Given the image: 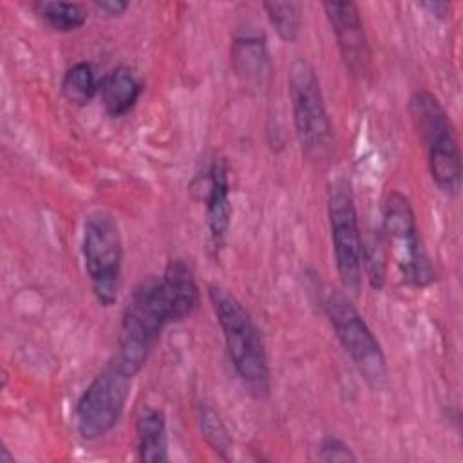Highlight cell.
Segmentation results:
<instances>
[{"instance_id": "cell-20", "label": "cell", "mask_w": 463, "mask_h": 463, "mask_svg": "<svg viewBox=\"0 0 463 463\" xmlns=\"http://www.w3.org/2000/svg\"><path fill=\"white\" fill-rule=\"evenodd\" d=\"M362 268L369 284L374 289H382L387 277V246L383 237L376 233L367 239L362 237Z\"/></svg>"}, {"instance_id": "cell-11", "label": "cell", "mask_w": 463, "mask_h": 463, "mask_svg": "<svg viewBox=\"0 0 463 463\" xmlns=\"http://www.w3.org/2000/svg\"><path fill=\"white\" fill-rule=\"evenodd\" d=\"M206 228L212 250L219 253L230 232L232 222V201H230V179L228 165L222 157H213L206 175Z\"/></svg>"}, {"instance_id": "cell-16", "label": "cell", "mask_w": 463, "mask_h": 463, "mask_svg": "<svg viewBox=\"0 0 463 463\" xmlns=\"http://www.w3.org/2000/svg\"><path fill=\"white\" fill-rule=\"evenodd\" d=\"M33 9L43 20V24L56 33H72L83 27L89 16L85 5L76 2L38 0L33 4Z\"/></svg>"}, {"instance_id": "cell-12", "label": "cell", "mask_w": 463, "mask_h": 463, "mask_svg": "<svg viewBox=\"0 0 463 463\" xmlns=\"http://www.w3.org/2000/svg\"><path fill=\"white\" fill-rule=\"evenodd\" d=\"M230 61L244 85L253 89L266 85L269 78V52L262 34L255 31L237 34L230 47Z\"/></svg>"}, {"instance_id": "cell-13", "label": "cell", "mask_w": 463, "mask_h": 463, "mask_svg": "<svg viewBox=\"0 0 463 463\" xmlns=\"http://www.w3.org/2000/svg\"><path fill=\"white\" fill-rule=\"evenodd\" d=\"M159 280L174 324L186 320L199 304V288L192 266L184 259H172L159 275Z\"/></svg>"}, {"instance_id": "cell-19", "label": "cell", "mask_w": 463, "mask_h": 463, "mask_svg": "<svg viewBox=\"0 0 463 463\" xmlns=\"http://www.w3.org/2000/svg\"><path fill=\"white\" fill-rule=\"evenodd\" d=\"M262 9L282 42H295L302 27V11L297 2H264Z\"/></svg>"}, {"instance_id": "cell-17", "label": "cell", "mask_w": 463, "mask_h": 463, "mask_svg": "<svg viewBox=\"0 0 463 463\" xmlns=\"http://www.w3.org/2000/svg\"><path fill=\"white\" fill-rule=\"evenodd\" d=\"M99 81L89 61H76L61 78V94L72 105H89L99 92Z\"/></svg>"}, {"instance_id": "cell-4", "label": "cell", "mask_w": 463, "mask_h": 463, "mask_svg": "<svg viewBox=\"0 0 463 463\" xmlns=\"http://www.w3.org/2000/svg\"><path fill=\"white\" fill-rule=\"evenodd\" d=\"M288 94L302 154L315 163L327 161L335 148L333 125L318 74L309 60L297 58L291 61L288 69Z\"/></svg>"}, {"instance_id": "cell-15", "label": "cell", "mask_w": 463, "mask_h": 463, "mask_svg": "<svg viewBox=\"0 0 463 463\" xmlns=\"http://www.w3.org/2000/svg\"><path fill=\"white\" fill-rule=\"evenodd\" d=\"M136 452L145 463L168 461L166 416L157 407H145L136 418Z\"/></svg>"}, {"instance_id": "cell-7", "label": "cell", "mask_w": 463, "mask_h": 463, "mask_svg": "<svg viewBox=\"0 0 463 463\" xmlns=\"http://www.w3.org/2000/svg\"><path fill=\"white\" fill-rule=\"evenodd\" d=\"M134 374L114 356L81 392L74 420L78 434L94 441L107 436L121 420Z\"/></svg>"}, {"instance_id": "cell-23", "label": "cell", "mask_w": 463, "mask_h": 463, "mask_svg": "<svg viewBox=\"0 0 463 463\" xmlns=\"http://www.w3.org/2000/svg\"><path fill=\"white\" fill-rule=\"evenodd\" d=\"M418 7L425 9L429 14L436 18H447V14H450V9H452V5L447 2H421L418 4Z\"/></svg>"}, {"instance_id": "cell-14", "label": "cell", "mask_w": 463, "mask_h": 463, "mask_svg": "<svg viewBox=\"0 0 463 463\" xmlns=\"http://www.w3.org/2000/svg\"><path fill=\"white\" fill-rule=\"evenodd\" d=\"M143 92V83L137 74L127 67L119 65L112 69L99 85V98L105 112L110 118H121L128 114L137 103Z\"/></svg>"}, {"instance_id": "cell-5", "label": "cell", "mask_w": 463, "mask_h": 463, "mask_svg": "<svg viewBox=\"0 0 463 463\" xmlns=\"http://www.w3.org/2000/svg\"><path fill=\"white\" fill-rule=\"evenodd\" d=\"M382 230L387 251L402 280L412 288L430 286L436 280V268L425 250L414 208L405 194L392 190L385 197Z\"/></svg>"}, {"instance_id": "cell-2", "label": "cell", "mask_w": 463, "mask_h": 463, "mask_svg": "<svg viewBox=\"0 0 463 463\" xmlns=\"http://www.w3.org/2000/svg\"><path fill=\"white\" fill-rule=\"evenodd\" d=\"M409 114L423 141L432 183L443 195L456 199L461 192L463 170L459 141L449 112L436 94L416 89L409 98Z\"/></svg>"}, {"instance_id": "cell-22", "label": "cell", "mask_w": 463, "mask_h": 463, "mask_svg": "<svg viewBox=\"0 0 463 463\" xmlns=\"http://www.w3.org/2000/svg\"><path fill=\"white\" fill-rule=\"evenodd\" d=\"M94 7L105 16H119L128 9V2L123 0H96Z\"/></svg>"}, {"instance_id": "cell-18", "label": "cell", "mask_w": 463, "mask_h": 463, "mask_svg": "<svg viewBox=\"0 0 463 463\" xmlns=\"http://www.w3.org/2000/svg\"><path fill=\"white\" fill-rule=\"evenodd\" d=\"M197 423H199V432L206 441V445L217 456H221L222 459H228V454L232 450V436L222 418L219 416V412L213 407L201 403L197 407Z\"/></svg>"}, {"instance_id": "cell-6", "label": "cell", "mask_w": 463, "mask_h": 463, "mask_svg": "<svg viewBox=\"0 0 463 463\" xmlns=\"http://www.w3.org/2000/svg\"><path fill=\"white\" fill-rule=\"evenodd\" d=\"M81 255L94 298L103 307L114 306L123 282V241L112 213L94 210L85 217Z\"/></svg>"}, {"instance_id": "cell-8", "label": "cell", "mask_w": 463, "mask_h": 463, "mask_svg": "<svg viewBox=\"0 0 463 463\" xmlns=\"http://www.w3.org/2000/svg\"><path fill=\"white\" fill-rule=\"evenodd\" d=\"M326 315L360 376L373 389L383 387L389 376L383 349L351 298L342 291H331L326 298Z\"/></svg>"}, {"instance_id": "cell-1", "label": "cell", "mask_w": 463, "mask_h": 463, "mask_svg": "<svg viewBox=\"0 0 463 463\" xmlns=\"http://www.w3.org/2000/svg\"><path fill=\"white\" fill-rule=\"evenodd\" d=\"M208 298L237 376L253 398H268L271 391V371L262 335L251 315L221 284L208 286Z\"/></svg>"}, {"instance_id": "cell-3", "label": "cell", "mask_w": 463, "mask_h": 463, "mask_svg": "<svg viewBox=\"0 0 463 463\" xmlns=\"http://www.w3.org/2000/svg\"><path fill=\"white\" fill-rule=\"evenodd\" d=\"M174 324L170 306L156 275L143 279L132 291L121 317L116 358L136 376L166 326Z\"/></svg>"}, {"instance_id": "cell-21", "label": "cell", "mask_w": 463, "mask_h": 463, "mask_svg": "<svg viewBox=\"0 0 463 463\" xmlns=\"http://www.w3.org/2000/svg\"><path fill=\"white\" fill-rule=\"evenodd\" d=\"M318 459L326 461V463H333V461H356L358 458L344 439H340L333 434H327L320 441Z\"/></svg>"}, {"instance_id": "cell-10", "label": "cell", "mask_w": 463, "mask_h": 463, "mask_svg": "<svg viewBox=\"0 0 463 463\" xmlns=\"http://www.w3.org/2000/svg\"><path fill=\"white\" fill-rule=\"evenodd\" d=\"M322 7L345 69L353 76H365L371 65V47L358 5L347 0L324 2Z\"/></svg>"}, {"instance_id": "cell-9", "label": "cell", "mask_w": 463, "mask_h": 463, "mask_svg": "<svg viewBox=\"0 0 463 463\" xmlns=\"http://www.w3.org/2000/svg\"><path fill=\"white\" fill-rule=\"evenodd\" d=\"M327 219L338 279L347 293L358 295L364 282V235L358 222L353 188L345 177H335L327 184Z\"/></svg>"}]
</instances>
